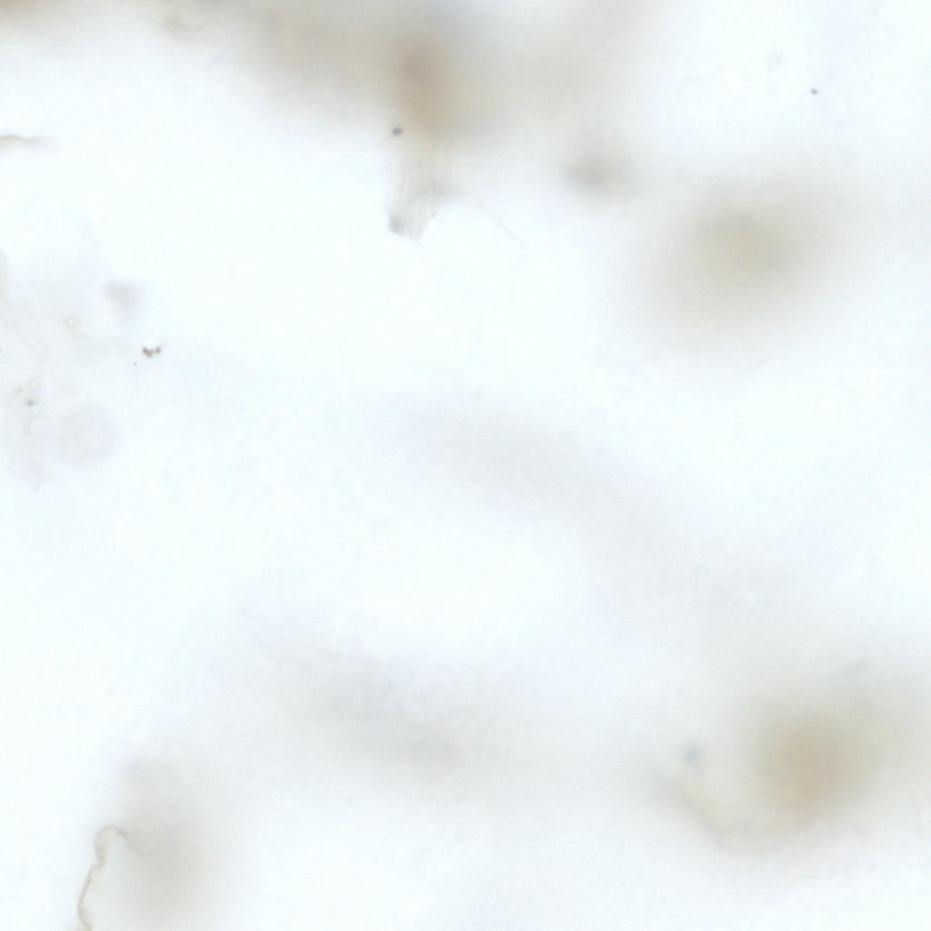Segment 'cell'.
Instances as JSON below:
<instances>
[{"mask_svg": "<svg viewBox=\"0 0 931 931\" xmlns=\"http://www.w3.org/2000/svg\"><path fill=\"white\" fill-rule=\"evenodd\" d=\"M686 246L692 287L719 309H763L811 272L817 229L780 214L731 210L693 227Z\"/></svg>", "mask_w": 931, "mask_h": 931, "instance_id": "obj_1", "label": "cell"}]
</instances>
